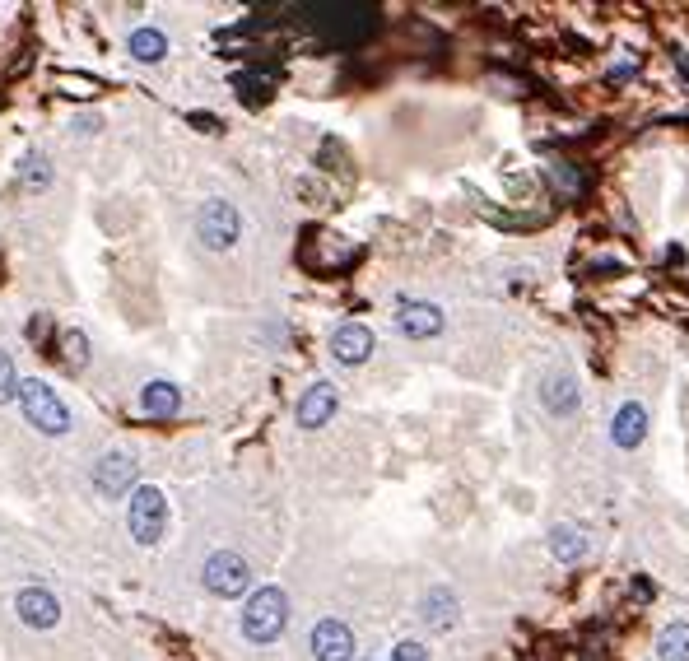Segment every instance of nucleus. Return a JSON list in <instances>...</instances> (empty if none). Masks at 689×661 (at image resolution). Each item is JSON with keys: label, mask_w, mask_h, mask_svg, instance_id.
<instances>
[{"label": "nucleus", "mask_w": 689, "mask_h": 661, "mask_svg": "<svg viewBox=\"0 0 689 661\" xmlns=\"http://www.w3.org/2000/svg\"><path fill=\"white\" fill-rule=\"evenodd\" d=\"M289 624V596L280 587H261L243 606V638L247 643H275Z\"/></svg>", "instance_id": "nucleus-1"}, {"label": "nucleus", "mask_w": 689, "mask_h": 661, "mask_svg": "<svg viewBox=\"0 0 689 661\" xmlns=\"http://www.w3.org/2000/svg\"><path fill=\"white\" fill-rule=\"evenodd\" d=\"M19 405H24V419L33 424L38 433H47V438H61V433H70V410L66 401L47 387V382L28 378L24 387H19Z\"/></svg>", "instance_id": "nucleus-2"}, {"label": "nucleus", "mask_w": 689, "mask_h": 661, "mask_svg": "<svg viewBox=\"0 0 689 661\" xmlns=\"http://www.w3.org/2000/svg\"><path fill=\"white\" fill-rule=\"evenodd\" d=\"M126 522H131V536H136L140 545H159L163 531H168V499H163V489L140 485L136 494H131Z\"/></svg>", "instance_id": "nucleus-3"}, {"label": "nucleus", "mask_w": 689, "mask_h": 661, "mask_svg": "<svg viewBox=\"0 0 689 661\" xmlns=\"http://www.w3.org/2000/svg\"><path fill=\"white\" fill-rule=\"evenodd\" d=\"M196 238L215 252H229L243 238V215L233 210V201H205L196 210Z\"/></svg>", "instance_id": "nucleus-4"}, {"label": "nucleus", "mask_w": 689, "mask_h": 661, "mask_svg": "<svg viewBox=\"0 0 689 661\" xmlns=\"http://www.w3.org/2000/svg\"><path fill=\"white\" fill-rule=\"evenodd\" d=\"M201 578H205V587H210L215 596H224V601L252 592V564H247L243 554H233V550H215V554H210Z\"/></svg>", "instance_id": "nucleus-5"}, {"label": "nucleus", "mask_w": 689, "mask_h": 661, "mask_svg": "<svg viewBox=\"0 0 689 661\" xmlns=\"http://www.w3.org/2000/svg\"><path fill=\"white\" fill-rule=\"evenodd\" d=\"M94 489L103 499H122V494H136V457L131 452H108V457L94 461Z\"/></svg>", "instance_id": "nucleus-6"}, {"label": "nucleus", "mask_w": 689, "mask_h": 661, "mask_svg": "<svg viewBox=\"0 0 689 661\" xmlns=\"http://www.w3.org/2000/svg\"><path fill=\"white\" fill-rule=\"evenodd\" d=\"M396 326H401L410 340H429L443 331V308H438V303H424V298H401V303H396Z\"/></svg>", "instance_id": "nucleus-7"}, {"label": "nucleus", "mask_w": 689, "mask_h": 661, "mask_svg": "<svg viewBox=\"0 0 689 661\" xmlns=\"http://www.w3.org/2000/svg\"><path fill=\"white\" fill-rule=\"evenodd\" d=\"M331 354H336V364L345 368H359L373 359V331L364 322H340L336 336H331Z\"/></svg>", "instance_id": "nucleus-8"}, {"label": "nucleus", "mask_w": 689, "mask_h": 661, "mask_svg": "<svg viewBox=\"0 0 689 661\" xmlns=\"http://www.w3.org/2000/svg\"><path fill=\"white\" fill-rule=\"evenodd\" d=\"M312 657L317 661H354V634L345 620H317L312 629Z\"/></svg>", "instance_id": "nucleus-9"}, {"label": "nucleus", "mask_w": 689, "mask_h": 661, "mask_svg": "<svg viewBox=\"0 0 689 661\" xmlns=\"http://www.w3.org/2000/svg\"><path fill=\"white\" fill-rule=\"evenodd\" d=\"M14 610H19V620L28 629H52L61 620V601H56L47 587H24V592L14 596Z\"/></svg>", "instance_id": "nucleus-10"}, {"label": "nucleus", "mask_w": 689, "mask_h": 661, "mask_svg": "<svg viewBox=\"0 0 689 661\" xmlns=\"http://www.w3.org/2000/svg\"><path fill=\"white\" fill-rule=\"evenodd\" d=\"M336 405H340L336 382H312L308 392H303V401H298V424L303 429H322L326 419L336 415Z\"/></svg>", "instance_id": "nucleus-11"}, {"label": "nucleus", "mask_w": 689, "mask_h": 661, "mask_svg": "<svg viewBox=\"0 0 689 661\" xmlns=\"http://www.w3.org/2000/svg\"><path fill=\"white\" fill-rule=\"evenodd\" d=\"M643 438H648V410H643L638 401L620 405L615 419H610V443L615 447H638Z\"/></svg>", "instance_id": "nucleus-12"}, {"label": "nucleus", "mask_w": 689, "mask_h": 661, "mask_svg": "<svg viewBox=\"0 0 689 661\" xmlns=\"http://www.w3.org/2000/svg\"><path fill=\"white\" fill-rule=\"evenodd\" d=\"M461 615V601L457 592H447V587H429L424 601H419V620L429 624V629H452Z\"/></svg>", "instance_id": "nucleus-13"}, {"label": "nucleus", "mask_w": 689, "mask_h": 661, "mask_svg": "<svg viewBox=\"0 0 689 661\" xmlns=\"http://www.w3.org/2000/svg\"><path fill=\"white\" fill-rule=\"evenodd\" d=\"M541 405L550 415H573L578 410V382L568 378V373H550L541 382Z\"/></svg>", "instance_id": "nucleus-14"}, {"label": "nucleus", "mask_w": 689, "mask_h": 661, "mask_svg": "<svg viewBox=\"0 0 689 661\" xmlns=\"http://www.w3.org/2000/svg\"><path fill=\"white\" fill-rule=\"evenodd\" d=\"M550 554L559 559V564H582L587 554H592V540H587V531L582 527H554L550 531Z\"/></svg>", "instance_id": "nucleus-15"}, {"label": "nucleus", "mask_w": 689, "mask_h": 661, "mask_svg": "<svg viewBox=\"0 0 689 661\" xmlns=\"http://www.w3.org/2000/svg\"><path fill=\"white\" fill-rule=\"evenodd\" d=\"M177 405H182V392H177L173 382H149L145 392H140V410L154 415V419L177 415Z\"/></svg>", "instance_id": "nucleus-16"}, {"label": "nucleus", "mask_w": 689, "mask_h": 661, "mask_svg": "<svg viewBox=\"0 0 689 661\" xmlns=\"http://www.w3.org/2000/svg\"><path fill=\"white\" fill-rule=\"evenodd\" d=\"M550 182H554V191H559L564 201H578L582 191H587V173H582L578 163H568V159L550 163Z\"/></svg>", "instance_id": "nucleus-17"}, {"label": "nucleus", "mask_w": 689, "mask_h": 661, "mask_svg": "<svg viewBox=\"0 0 689 661\" xmlns=\"http://www.w3.org/2000/svg\"><path fill=\"white\" fill-rule=\"evenodd\" d=\"M131 56L154 66V61H163V56H168V38H163L159 28H136V33H131Z\"/></svg>", "instance_id": "nucleus-18"}, {"label": "nucleus", "mask_w": 689, "mask_h": 661, "mask_svg": "<svg viewBox=\"0 0 689 661\" xmlns=\"http://www.w3.org/2000/svg\"><path fill=\"white\" fill-rule=\"evenodd\" d=\"M657 661H689V624H666L657 638Z\"/></svg>", "instance_id": "nucleus-19"}, {"label": "nucleus", "mask_w": 689, "mask_h": 661, "mask_svg": "<svg viewBox=\"0 0 689 661\" xmlns=\"http://www.w3.org/2000/svg\"><path fill=\"white\" fill-rule=\"evenodd\" d=\"M19 187L24 191H47L52 187V168H47L42 154H28L24 159V168H19Z\"/></svg>", "instance_id": "nucleus-20"}, {"label": "nucleus", "mask_w": 689, "mask_h": 661, "mask_svg": "<svg viewBox=\"0 0 689 661\" xmlns=\"http://www.w3.org/2000/svg\"><path fill=\"white\" fill-rule=\"evenodd\" d=\"M19 373H14V359L5 350H0V405H10V401H19Z\"/></svg>", "instance_id": "nucleus-21"}, {"label": "nucleus", "mask_w": 689, "mask_h": 661, "mask_svg": "<svg viewBox=\"0 0 689 661\" xmlns=\"http://www.w3.org/2000/svg\"><path fill=\"white\" fill-rule=\"evenodd\" d=\"M61 345H66V364L70 368H84V364H89V336H84V331H66V336H61Z\"/></svg>", "instance_id": "nucleus-22"}, {"label": "nucleus", "mask_w": 689, "mask_h": 661, "mask_svg": "<svg viewBox=\"0 0 689 661\" xmlns=\"http://www.w3.org/2000/svg\"><path fill=\"white\" fill-rule=\"evenodd\" d=\"M238 94H247L252 103L271 94V75H238Z\"/></svg>", "instance_id": "nucleus-23"}, {"label": "nucleus", "mask_w": 689, "mask_h": 661, "mask_svg": "<svg viewBox=\"0 0 689 661\" xmlns=\"http://www.w3.org/2000/svg\"><path fill=\"white\" fill-rule=\"evenodd\" d=\"M392 661H429V648H424L419 638H401L392 648Z\"/></svg>", "instance_id": "nucleus-24"}, {"label": "nucleus", "mask_w": 689, "mask_h": 661, "mask_svg": "<svg viewBox=\"0 0 689 661\" xmlns=\"http://www.w3.org/2000/svg\"><path fill=\"white\" fill-rule=\"evenodd\" d=\"M61 84H66V94H94V89H98V84H94V80H84V75H75V80L66 75Z\"/></svg>", "instance_id": "nucleus-25"}, {"label": "nucleus", "mask_w": 689, "mask_h": 661, "mask_svg": "<svg viewBox=\"0 0 689 661\" xmlns=\"http://www.w3.org/2000/svg\"><path fill=\"white\" fill-rule=\"evenodd\" d=\"M634 70H638V61H634V56H624L620 66H610V80H629Z\"/></svg>", "instance_id": "nucleus-26"}, {"label": "nucleus", "mask_w": 689, "mask_h": 661, "mask_svg": "<svg viewBox=\"0 0 689 661\" xmlns=\"http://www.w3.org/2000/svg\"><path fill=\"white\" fill-rule=\"evenodd\" d=\"M75 131H84V135L98 131V117H80V122H75Z\"/></svg>", "instance_id": "nucleus-27"}, {"label": "nucleus", "mask_w": 689, "mask_h": 661, "mask_svg": "<svg viewBox=\"0 0 689 661\" xmlns=\"http://www.w3.org/2000/svg\"><path fill=\"white\" fill-rule=\"evenodd\" d=\"M676 66H680V75L689 80V56H680V52H676Z\"/></svg>", "instance_id": "nucleus-28"}]
</instances>
